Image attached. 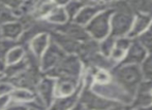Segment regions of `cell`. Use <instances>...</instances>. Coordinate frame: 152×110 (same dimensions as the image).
<instances>
[{
  "instance_id": "obj_1",
  "label": "cell",
  "mask_w": 152,
  "mask_h": 110,
  "mask_svg": "<svg viewBox=\"0 0 152 110\" xmlns=\"http://www.w3.org/2000/svg\"><path fill=\"white\" fill-rule=\"evenodd\" d=\"M109 7L113 9L110 36L114 38L127 36L136 16L130 7L129 1L109 2Z\"/></svg>"
},
{
  "instance_id": "obj_2",
  "label": "cell",
  "mask_w": 152,
  "mask_h": 110,
  "mask_svg": "<svg viewBox=\"0 0 152 110\" xmlns=\"http://www.w3.org/2000/svg\"><path fill=\"white\" fill-rule=\"evenodd\" d=\"M111 74L113 79L132 97L136 94L139 84L144 80L138 65H117L111 71Z\"/></svg>"
},
{
  "instance_id": "obj_3",
  "label": "cell",
  "mask_w": 152,
  "mask_h": 110,
  "mask_svg": "<svg viewBox=\"0 0 152 110\" xmlns=\"http://www.w3.org/2000/svg\"><path fill=\"white\" fill-rule=\"evenodd\" d=\"M84 73V66L76 55H66L56 67L44 75L50 76L54 79L58 78H70L81 80Z\"/></svg>"
},
{
  "instance_id": "obj_4",
  "label": "cell",
  "mask_w": 152,
  "mask_h": 110,
  "mask_svg": "<svg viewBox=\"0 0 152 110\" xmlns=\"http://www.w3.org/2000/svg\"><path fill=\"white\" fill-rule=\"evenodd\" d=\"M90 90L98 96L116 103L132 104L134 99V97L128 94L123 88H121L114 79L104 84L92 83L90 86Z\"/></svg>"
},
{
  "instance_id": "obj_5",
  "label": "cell",
  "mask_w": 152,
  "mask_h": 110,
  "mask_svg": "<svg viewBox=\"0 0 152 110\" xmlns=\"http://www.w3.org/2000/svg\"><path fill=\"white\" fill-rule=\"evenodd\" d=\"M113 9L108 7L107 9L100 12L85 26L87 33L91 39L100 42L110 35L111 32V17Z\"/></svg>"
},
{
  "instance_id": "obj_6",
  "label": "cell",
  "mask_w": 152,
  "mask_h": 110,
  "mask_svg": "<svg viewBox=\"0 0 152 110\" xmlns=\"http://www.w3.org/2000/svg\"><path fill=\"white\" fill-rule=\"evenodd\" d=\"M42 75L44 74L42 73L40 69L28 67L26 70H24L18 75L12 78H5V79L14 86V88H26V90L34 92Z\"/></svg>"
},
{
  "instance_id": "obj_7",
  "label": "cell",
  "mask_w": 152,
  "mask_h": 110,
  "mask_svg": "<svg viewBox=\"0 0 152 110\" xmlns=\"http://www.w3.org/2000/svg\"><path fill=\"white\" fill-rule=\"evenodd\" d=\"M109 7V2L98 1H85V5L81 8L76 18L72 20L76 24L85 27L89 22L100 12Z\"/></svg>"
},
{
  "instance_id": "obj_8",
  "label": "cell",
  "mask_w": 152,
  "mask_h": 110,
  "mask_svg": "<svg viewBox=\"0 0 152 110\" xmlns=\"http://www.w3.org/2000/svg\"><path fill=\"white\" fill-rule=\"evenodd\" d=\"M65 56L66 55L51 40L50 45L39 59V68L42 73L46 74L51 71Z\"/></svg>"
},
{
  "instance_id": "obj_9",
  "label": "cell",
  "mask_w": 152,
  "mask_h": 110,
  "mask_svg": "<svg viewBox=\"0 0 152 110\" xmlns=\"http://www.w3.org/2000/svg\"><path fill=\"white\" fill-rule=\"evenodd\" d=\"M34 92L37 99L47 109L55 99V79L50 76L42 75Z\"/></svg>"
},
{
  "instance_id": "obj_10",
  "label": "cell",
  "mask_w": 152,
  "mask_h": 110,
  "mask_svg": "<svg viewBox=\"0 0 152 110\" xmlns=\"http://www.w3.org/2000/svg\"><path fill=\"white\" fill-rule=\"evenodd\" d=\"M152 81L150 80H143L139 84L132 102V107L134 109L145 108L152 105Z\"/></svg>"
},
{
  "instance_id": "obj_11",
  "label": "cell",
  "mask_w": 152,
  "mask_h": 110,
  "mask_svg": "<svg viewBox=\"0 0 152 110\" xmlns=\"http://www.w3.org/2000/svg\"><path fill=\"white\" fill-rule=\"evenodd\" d=\"M147 55H148L147 50L138 41V39H132L125 57L118 65H138L140 66L147 57Z\"/></svg>"
},
{
  "instance_id": "obj_12",
  "label": "cell",
  "mask_w": 152,
  "mask_h": 110,
  "mask_svg": "<svg viewBox=\"0 0 152 110\" xmlns=\"http://www.w3.org/2000/svg\"><path fill=\"white\" fill-rule=\"evenodd\" d=\"M54 31L60 32L62 34L66 35L67 37L72 38V39L76 40L78 42H84L86 40L90 39L85 27L80 26V25L76 24L72 21H69V22L62 25V26L55 27Z\"/></svg>"
},
{
  "instance_id": "obj_13",
  "label": "cell",
  "mask_w": 152,
  "mask_h": 110,
  "mask_svg": "<svg viewBox=\"0 0 152 110\" xmlns=\"http://www.w3.org/2000/svg\"><path fill=\"white\" fill-rule=\"evenodd\" d=\"M50 36H51V40L65 55H76L77 56L81 42L76 41V40L67 37L66 35L62 34L60 32H57V31L51 32Z\"/></svg>"
},
{
  "instance_id": "obj_14",
  "label": "cell",
  "mask_w": 152,
  "mask_h": 110,
  "mask_svg": "<svg viewBox=\"0 0 152 110\" xmlns=\"http://www.w3.org/2000/svg\"><path fill=\"white\" fill-rule=\"evenodd\" d=\"M83 80L70 79V78H58L55 79V98L67 97L75 94Z\"/></svg>"
},
{
  "instance_id": "obj_15",
  "label": "cell",
  "mask_w": 152,
  "mask_h": 110,
  "mask_svg": "<svg viewBox=\"0 0 152 110\" xmlns=\"http://www.w3.org/2000/svg\"><path fill=\"white\" fill-rule=\"evenodd\" d=\"M25 27L23 23L19 20H16L14 22L7 23V24L2 25L0 27V36L3 39L18 43V40L22 36Z\"/></svg>"
},
{
  "instance_id": "obj_16",
  "label": "cell",
  "mask_w": 152,
  "mask_h": 110,
  "mask_svg": "<svg viewBox=\"0 0 152 110\" xmlns=\"http://www.w3.org/2000/svg\"><path fill=\"white\" fill-rule=\"evenodd\" d=\"M152 23V17L148 14H137L134 16V20L132 23V29L127 34V37L130 39H136L139 36L145 33L149 29Z\"/></svg>"
},
{
  "instance_id": "obj_17",
  "label": "cell",
  "mask_w": 152,
  "mask_h": 110,
  "mask_svg": "<svg viewBox=\"0 0 152 110\" xmlns=\"http://www.w3.org/2000/svg\"><path fill=\"white\" fill-rule=\"evenodd\" d=\"M51 43V36L49 33L44 32L37 34L35 37H33L29 42L27 50L33 54L35 57H37L38 59H40V57L42 56L46 50L48 48V46Z\"/></svg>"
},
{
  "instance_id": "obj_18",
  "label": "cell",
  "mask_w": 152,
  "mask_h": 110,
  "mask_svg": "<svg viewBox=\"0 0 152 110\" xmlns=\"http://www.w3.org/2000/svg\"><path fill=\"white\" fill-rule=\"evenodd\" d=\"M83 80V79H82ZM83 88V82L80 88L77 90L75 94L67 97H60V98H55L51 105L46 110H69L72 109L77 103L79 102V97H80L81 90Z\"/></svg>"
},
{
  "instance_id": "obj_19",
  "label": "cell",
  "mask_w": 152,
  "mask_h": 110,
  "mask_svg": "<svg viewBox=\"0 0 152 110\" xmlns=\"http://www.w3.org/2000/svg\"><path fill=\"white\" fill-rule=\"evenodd\" d=\"M132 40V39L128 38L127 36L116 38L114 46H113L112 50H111V54L109 58L112 61H114L115 63H117V64H120L121 61L125 57L128 48H129Z\"/></svg>"
},
{
  "instance_id": "obj_20",
  "label": "cell",
  "mask_w": 152,
  "mask_h": 110,
  "mask_svg": "<svg viewBox=\"0 0 152 110\" xmlns=\"http://www.w3.org/2000/svg\"><path fill=\"white\" fill-rule=\"evenodd\" d=\"M56 6V1H36L31 17L33 20L45 21Z\"/></svg>"
},
{
  "instance_id": "obj_21",
  "label": "cell",
  "mask_w": 152,
  "mask_h": 110,
  "mask_svg": "<svg viewBox=\"0 0 152 110\" xmlns=\"http://www.w3.org/2000/svg\"><path fill=\"white\" fill-rule=\"evenodd\" d=\"M45 21L50 25H52L53 27H58L69 22V19H68L67 14H66L63 6L58 5L56 3V6L54 7V9L51 12V14L47 17V19Z\"/></svg>"
},
{
  "instance_id": "obj_22",
  "label": "cell",
  "mask_w": 152,
  "mask_h": 110,
  "mask_svg": "<svg viewBox=\"0 0 152 110\" xmlns=\"http://www.w3.org/2000/svg\"><path fill=\"white\" fill-rule=\"evenodd\" d=\"M10 97L12 101L27 105L35 100L36 94L33 91L26 90V88H14V91L10 93Z\"/></svg>"
},
{
  "instance_id": "obj_23",
  "label": "cell",
  "mask_w": 152,
  "mask_h": 110,
  "mask_svg": "<svg viewBox=\"0 0 152 110\" xmlns=\"http://www.w3.org/2000/svg\"><path fill=\"white\" fill-rule=\"evenodd\" d=\"M25 55H26V47L20 45V44H16L7 52L4 61L7 66L14 65L16 63L21 62L25 58Z\"/></svg>"
},
{
  "instance_id": "obj_24",
  "label": "cell",
  "mask_w": 152,
  "mask_h": 110,
  "mask_svg": "<svg viewBox=\"0 0 152 110\" xmlns=\"http://www.w3.org/2000/svg\"><path fill=\"white\" fill-rule=\"evenodd\" d=\"M134 14H142L152 17V1H129Z\"/></svg>"
},
{
  "instance_id": "obj_25",
  "label": "cell",
  "mask_w": 152,
  "mask_h": 110,
  "mask_svg": "<svg viewBox=\"0 0 152 110\" xmlns=\"http://www.w3.org/2000/svg\"><path fill=\"white\" fill-rule=\"evenodd\" d=\"M28 68V64H27L25 58L23 59L21 62L16 63L14 65H10V66H6V69L4 71V78H12L14 76L18 75L21 72H23L24 70Z\"/></svg>"
},
{
  "instance_id": "obj_26",
  "label": "cell",
  "mask_w": 152,
  "mask_h": 110,
  "mask_svg": "<svg viewBox=\"0 0 152 110\" xmlns=\"http://www.w3.org/2000/svg\"><path fill=\"white\" fill-rule=\"evenodd\" d=\"M85 5V1H66V3L64 4V9H65L67 17L69 19V21H72L76 16L78 14V12L81 10V8Z\"/></svg>"
},
{
  "instance_id": "obj_27",
  "label": "cell",
  "mask_w": 152,
  "mask_h": 110,
  "mask_svg": "<svg viewBox=\"0 0 152 110\" xmlns=\"http://www.w3.org/2000/svg\"><path fill=\"white\" fill-rule=\"evenodd\" d=\"M16 20L17 18L12 12V10L7 5H5L3 2H0V27L2 25L14 22Z\"/></svg>"
},
{
  "instance_id": "obj_28",
  "label": "cell",
  "mask_w": 152,
  "mask_h": 110,
  "mask_svg": "<svg viewBox=\"0 0 152 110\" xmlns=\"http://www.w3.org/2000/svg\"><path fill=\"white\" fill-rule=\"evenodd\" d=\"M141 72L144 80H150L152 81V54H148L145 60L140 65Z\"/></svg>"
},
{
  "instance_id": "obj_29",
  "label": "cell",
  "mask_w": 152,
  "mask_h": 110,
  "mask_svg": "<svg viewBox=\"0 0 152 110\" xmlns=\"http://www.w3.org/2000/svg\"><path fill=\"white\" fill-rule=\"evenodd\" d=\"M115 40L116 38L112 37L109 35L107 38H104V40L99 42V52L102 55H104V57H110L111 50H112L113 46H114Z\"/></svg>"
},
{
  "instance_id": "obj_30",
  "label": "cell",
  "mask_w": 152,
  "mask_h": 110,
  "mask_svg": "<svg viewBox=\"0 0 152 110\" xmlns=\"http://www.w3.org/2000/svg\"><path fill=\"white\" fill-rule=\"evenodd\" d=\"M16 44H18L17 42L10 41V40L3 39V38H0V59H4L7 54V52L15 46Z\"/></svg>"
},
{
  "instance_id": "obj_31",
  "label": "cell",
  "mask_w": 152,
  "mask_h": 110,
  "mask_svg": "<svg viewBox=\"0 0 152 110\" xmlns=\"http://www.w3.org/2000/svg\"><path fill=\"white\" fill-rule=\"evenodd\" d=\"M14 91V86L5 79L0 80V96H7V95H10V93Z\"/></svg>"
},
{
  "instance_id": "obj_32",
  "label": "cell",
  "mask_w": 152,
  "mask_h": 110,
  "mask_svg": "<svg viewBox=\"0 0 152 110\" xmlns=\"http://www.w3.org/2000/svg\"><path fill=\"white\" fill-rule=\"evenodd\" d=\"M5 110H29V108L26 104L18 103V102H15V101L10 100V104H8V106L6 107Z\"/></svg>"
},
{
  "instance_id": "obj_33",
  "label": "cell",
  "mask_w": 152,
  "mask_h": 110,
  "mask_svg": "<svg viewBox=\"0 0 152 110\" xmlns=\"http://www.w3.org/2000/svg\"><path fill=\"white\" fill-rule=\"evenodd\" d=\"M109 110H134L130 104H122V103H116Z\"/></svg>"
},
{
  "instance_id": "obj_34",
  "label": "cell",
  "mask_w": 152,
  "mask_h": 110,
  "mask_svg": "<svg viewBox=\"0 0 152 110\" xmlns=\"http://www.w3.org/2000/svg\"><path fill=\"white\" fill-rule=\"evenodd\" d=\"M10 102V95L7 96H0V110H5Z\"/></svg>"
},
{
  "instance_id": "obj_35",
  "label": "cell",
  "mask_w": 152,
  "mask_h": 110,
  "mask_svg": "<svg viewBox=\"0 0 152 110\" xmlns=\"http://www.w3.org/2000/svg\"><path fill=\"white\" fill-rule=\"evenodd\" d=\"M6 63L4 61V59H0V74H3L4 75V71L6 69Z\"/></svg>"
},
{
  "instance_id": "obj_36",
  "label": "cell",
  "mask_w": 152,
  "mask_h": 110,
  "mask_svg": "<svg viewBox=\"0 0 152 110\" xmlns=\"http://www.w3.org/2000/svg\"><path fill=\"white\" fill-rule=\"evenodd\" d=\"M69 110H86V109L84 108V106H83V105L81 104V103L78 102L76 105H75L74 107H72V109H69Z\"/></svg>"
},
{
  "instance_id": "obj_37",
  "label": "cell",
  "mask_w": 152,
  "mask_h": 110,
  "mask_svg": "<svg viewBox=\"0 0 152 110\" xmlns=\"http://www.w3.org/2000/svg\"><path fill=\"white\" fill-rule=\"evenodd\" d=\"M136 110H152V105L149 107H145V108H139V109H136Z\"/></svg>"
},
{
  "instance_id": "obj_38",
  "label": "cell",
  "mask_w": 152,
  "mask_h": 110,
  "mask_svg": "<svg viewBox=\"0 0 152 110\" xmlns=\"http://www.w3.org/2000/svg\"><path fill=\"white\" fill-rule=\"evenodd\" d=\"M151 95H152V91H151Z\"/></svg>"
}]
</instances>
